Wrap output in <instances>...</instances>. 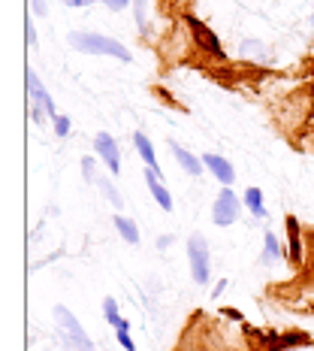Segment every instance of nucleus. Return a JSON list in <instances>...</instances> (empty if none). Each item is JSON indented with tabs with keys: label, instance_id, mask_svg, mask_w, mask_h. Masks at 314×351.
Wrapping results in <instances>:
<instances>
[{
	"label": "nucleus",
	"instance_id": "1",
	"mask_svg": "<svg viewBox=\"0 0 314 351\" xmlns=\"http://www.w3.org/2000/svg\"><path fill=\"white\" fill-rule=\"evenodd\" d=\"M70 46L79 49V52H85V55H109V58H118V61H124V64L133 61V55L127 52V46H124V43L112 40V36H103V34H82V31H76V34H70Z\"/></svg>",
	"mask_w": 314,
	"mask_h": 351
},
{
	"label": "nucleus",
	"instance_id": "2",
	"mask_svg": "<svg viewBox=\"0 0 314 351\" xmlns=\"http://www.w3.org/2000/svg\"><path fill=\"white\" fill-rule=\"evenodd\" d=\"M55 318H57V330H61L64 351H97L91 336L82 330V324H79L76 315H73L67 306H55Z\"/></svg>",
	"mask_w": 314,
	"mask_h": 351
},
{
	"label": "nucleus",
	"instance_id": "3",
	"mask_svg": "<svg viewBox=\"0 0 314 351\" xmlns=\"http://www.w3.org/2000/svg\"><path fill=\"white\" fill-rule=\"evenodd\" d=\"M185 25H187V31H191V40H194V46L200 49L202 55H209V58H215V61H224V46H221V40H218V34L211 31V27L206 25V21H200V19H194V16H185Z\"/></svg>",
	"mask_w": 314,
	"mask_h": 351
},
{
	"label": "nucleus",
	"instance_id": "4",
	"mask_svg": "<svg viewBox=\"0 0 314 351\" xmlns=\"http://www.w3.org/2000/svg\"><path fill=\"white\" fill-rule=\"evenodd\" d=\"M187 261H191L194 282H196V285H209V279H211V258H209V243H206V237L194 233V237L187 239Z\"/></svg>",
	"mask_w": 314,
	"mask_h": 351
},
{
	"label": "nucleus",
	"instance_id": "5",
	"mask_svg": "<svg viewBox=\"0 0 314 351\" xmlns=\"http://www.w3.org/2000/svg\"><path fill=\"white\" fill-rule=\"evenodd\" d=\"M239 212H242V197L233 194V188H221V194L215 197V206H211V221L218 228H230L236 224Z\"/></svg>",
	"mask_w": 314,
	"mask_h": 351
},
{
	"label": "nucleus",
	"instance_id": "6",
	"mask_svg": "<svg viewBox=\"0 0 314 351\" xmlns=\"http://www.w3.org/2000/svg\"><path fill=\"white\" fill-rule=\"evenodd\" d=\"M25 82H27V104L31 106H42L49 115H57V109H55V100H52V94L46 91V85H42V79L36 76V70H27V76H25Z\"/></svg>",
	"mask_w": 314,
	"mask_h": 351
},
{
	"label": "nucleus",
	"instance_id": "7",
	"mask_svg": "<svg viewBox=\"0 0 314 351\" xmlns=\"http://www.w3.org/2000/svg\"><path fill=\"white\" fill-rule=\"evenodd\" d=\"M94 152H97V158L109 167V173L118 176V170H121V152H118V143H115L106 130L94 136Z\"/></svg>",
	"mask_w": 314,
	"mask_h": 351
},
{
	"label": "nucleus",
	"instance_id": "8",
	"mask_svg": "<svg viewBox=\"0 0 314 351\" xmlns=\"http://www.w3.org/2000/svg\"><path fill=\"white\" fill-rule=\"evenodd\" d=\"M202 167H206V170L215 176V179L221 182L224 188H230L233 179H236V170H233V164H230L227 158L215 155V152H206V155H202Z\"/></svg>",
	"mask_w": 314,
	"mask_h": 351
},
{
	"label": "nucleus",
	"instance_id": "9",
	"mask_svg": "<svg viewBox=\"0 0 314 351\" xmlns=\"http://www.w3.org/2000/svg\"><path fill=\"white\" fill-rule=\"evenodd\" d=\"M145 182H148V191L157 200V206L163 212H172V194L166 191V185L160 182V167H148V170H145Z\"/></svg>",
	"mask_w": 314,
	"mask_h": 351
},
{
	"label": "nucleus",
	"instance_id": "10",
	"mask_svg": "<svg viewBox=\"0 0 314 351\" xmlns=\"http://www.w3.org/2000/svg\"><path fill=\"white\" fill-rule=\"evenodd\" d=\"M287 258L290 263H302V254H305V248H302V237H299V218L296 215H287Z\"/></svg>",
	"mask_w": 314,
	"mask_h": 351
},
{
	"label": "nucleus",
	"instance_id": "11",
	"mask_svg": "<svg viewBox=\"0 0 314 351\" xmlns=\"http://www.w3.org/2000/svg\"><path fill=\"white\" fill-rule=\"evenodd\" d=\"M170 152H172V158L179 160V167L185 170L187 176H200L202 173V158H196V155H191L187 149H181L175 140H170Z\"/></svg>",
	"mask_w": 314,
	"mask_h": 351
},
{
	"label": "nucleus",
	"instance_id": "12",
	"mask_svg": "<svg viewBox=\"0 0 314 351\" xmlns=\"http://www.w3.org/2000/svg\"><path fill=\"white\" fill-rule=\"evenodd\" d=\"M112 224H115L118 237H121L127 245H140V228H136L133 218H127V215H115V218H112Z\"/></svg>",
	"mask_w": 314,
	"mask_h": 351
},
{
	"label": "nucleus",
	"instance_id": "13",
	"mask_svg": "<svg viewBox=\"0 0 314 351\" xmlns=\"http://www.w3.org/2000/svg\"><path fill=\"white\" fill-rule=\"evenodd\" d=\"M239 55L245 58V61H254V64H266V46H263L260 40H242V46H239Z\"/></svg>",
	"mask_w": 314,
	"mask_h": 351
},
{
	"label": "nucleus",
	"instance_id": "14",
	"mask_svg": "<svg viewBox=\"0 0 314 351\" xmlns=\"http://www.w3.org/2000/svg\"><path fill=\"white\" fill-rule=\"evenodd\" d=\"M133 145H136V152H140V158L145 160V164L157 167V152H155V145H151V140L142 134V130H136L133 134Z\"/></svg>",
	"mask_w": 314,
	"mask_h": 351
},
{
	"label": "nucleus",
	"instance_id": "15",
	"mask_svg": "<svg viewBox=\"0 0 314 351\" xmlns=\"http://www.w3.org/2000/svg\"><path fill=\"white\" fill-rule=\"evenodd\" d=\"M103 315H106V321L115 327V330H130V321H124L118 315V300L115 297H103Z\"/></svg>",
	"mask_w": 314,
	"mask_h": 351
},
{
	"label": "nucleus",
	"instance_id": "16",
	"mask_svg": "<svg viewBox=\"0 0 314 351\" xmlns=\"http://www.w3.org/2000/svg\"><path fill=\"white\" fill-rule=\"evenodd\" d=\"M242 203L251 209L254 218H266V206H263V191H260V188H254V185L248 188V191L242 194Z\"/></svg>",
	"mask_w": 314,
	"mask_h": 351
},
{
	"label": "nucleus",
	"instance_id": "17",
	"mask_svg": "<svg viewBox=\"0 0 314 351\" xmlns=\"http://www.w3.org/2000/svg\"><path fill=\"white\" fill-rule=\"evenodd\" d=\"M263 245H266V254H263V261H266V263L284 258L281 243H278V237H275V233H266V237H263Z\"/></svg>",
	"mask_w": 314,
	"mask_h": 351
},
{
	"label": "nucleus",
	"instance_id": "18",
	"mask_svg": "<svg viewBox=\"0 0 314 351\" xmlns=\"http://www.w3.org/2000/svg\"><path fill=\"white\" fill-rule=\"evenodd\" d=\"M133 12H136V25H140V34L148 36V0H133Z\"/></svg>",
	"mask_w": 314,
	"mask_h": 351
},
{
	"label": "nucleus",
	"instance_id": "19",
	"mask_svg": "<svg viewBox=\"0 0 314 351\" xmlns=\"http://www.w3.org/2000/svg\"><path fill=\"white\" fill-rule=\"evenodd\" d=\"M97 185H100V191H103L109 197V203H112L115 209H121L124 206V200H121V194H118V188L112 185V182H106V179H97Z\"/></svg>",
	"mask_w": 314,
	"mask_h": 351
},
{
	"label": "nucleus",
	"instance_id": "20",
	"mask_svg": "<svg viewBox=\"0 0 314 351\" xmlns=\"http://www.w3.org/2000/svg\"><path fill=\"white\" fill-rule=\"evenodd\" d=\"M70 115H55V134L61 136V140H67L70 136Z\"/></svg>",
	"mask_w": 314,
	"mask_h": 351
},
{
	"label": "nucleus",
	"instance_id": "21",
	"mask_svg": "<svg viewBox=\"0 0 314 351\" xmlns=\"http://www.w3.org/2000/svg\"><path fill=\"white\" fill-rule=\"evenodd\" d=\"M118 333V346L124 348V351H136V346H133V336H130V330H115Z\"/></svg>",
	"mask_w": 314,
	"mask_h": 351
},
{
	"label": "nucleus",
	"instance_id": "22",
	"mask_svg": "<svg viewBox=\"0 0 314 351\" xmlns=\"http://www.w3.org/2000/svg\"><path fill=\"white\" fill-rule=\"evenodd\" d=\"M82 173H85V182L97 185V176H94V158H85V160H82Z\"/></svg>",
	"mask_w": 314,
	"mask_h": 351
},
{
	"label": "nucleus",
	"instance_id": "23",
	"mask_svg": "<svg viewBox=\"0 0 314 351\" xmlns=\"http://www.w3.org/2000/svg\"><path fill=\"white\" fill-rule=\"evenodd\" d=\"M25 36H27V49H36V34H34V19H25Z\"/></svg>",
	"mask_w": 314,
	"mask_h": 351
},
{
	"label": "nucleus",
	"instance_id": "24",
	"mask_svg": "<svg viewBox=\"0 0 314 351\" xmlns=\"http://www.w3.org/2000/svg\"><path fill=\"white\" fill-rule=\"evenodd\" d=\"M103 3H106L112 12H121V10H127V6H130V0H103Z\"/></svg>",
	"mask_w": 314,
	"mask_h": 351
},
{
	"label": "nucleus",
	"instance_id": "25",
	"mask_svg": "<svg viewBox=\"0 0 314 351\" xmlns=\"http://www.w3.org/2000/svg\"><path fill=\"white\" fill-rule=\"evenodd\" d=\"M67 6H73V10H82V6H94V3H103V0H64Z\"/></svg>",
	"mask_w": 314,
	"mask_h": 351
},
{
	"label": "nucleus",
	"instance_id": "26",
	"mask_svg": "<svg viewBox=\"0 0 314 351\" xmlns=\"http://www.w3.org/2000/svg\"><path fill=\"white\" fill-rule=\"evenodd\" d=\"M31 3H34L36 16H46V12H49V0H31Z\"/></svg>",
	"mask_w": 314,
	"mask_h": 351
},
{
	"label": "nucleus",
	"instance_id": "27",
	"mask_svg": "<svg viewBox=\"0 0 314 351\" xmlns=\"http://www.w3.org/2000/svg\"><path fill=\"white\" fill-rule=\"evenodd\" d=\"M227 285H230L227 279H221V282H218V285H215V297H221L224 291H227Z\"/></svg>",
	"mask_w": 314,
	"mask_h": 351
},
{
	"label": "nucleus",
	"instance_id": "28",
	"mask_svg": "<svg viewBox=\"0 0 314 351\" xmlns=\"http://www.w3.org/2000/svg\"><path fill=\"white\" fill-rule=\"evenodd\" d=\"M170 243H172V237H160V239H157V245H160V248H166Z\"/></svg>",
	"mask_w": 314,
	"mask_h": 351
},
{
	"label": "nucleus",
	"instance_id": "29",
	"mask_svg": "<svg viewBox=\"0 0 314 351\" xmlns=\"http://www.w3.org/2000/svg\"><path fill=\"white\" fill-rule=\"evenodd\" d=\"M172 3H187V0H172Z\"/></svg>",
	"mask_w": 314,
	"mask_h": 351
},
{
	"label": "nucleus",
	"instance_id": "30",
	"mask_svg": "<svg viewBox=\"0 0 314 351\" xmlns=\"http://www.w3.org/2000/svg\"><path fill=\"white\" fill-rule=\"evenodd\" d=\"M311 94H314V82H311Z\"/></svg>",
	"mask_w": 314,
	"mask_h": 351
}]
</instances>
